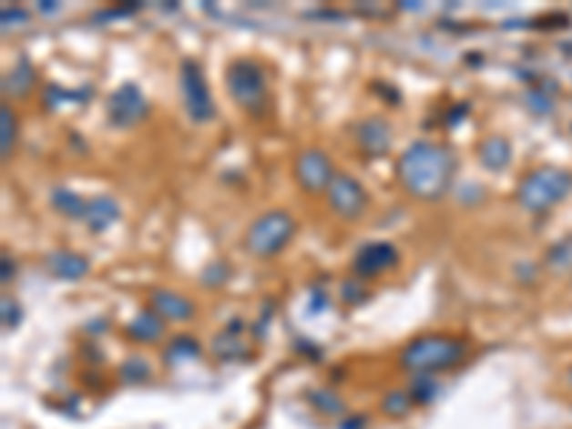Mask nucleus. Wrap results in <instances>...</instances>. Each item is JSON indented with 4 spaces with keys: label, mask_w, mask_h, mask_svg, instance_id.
I'll return each mask as SVG.
<instances>
[{
    "label": "nucleus",
    "mask_w": 572,
    "mask_h": 429,
    "mask_svg": "<svg viewBox=\"0 0 572 429\" xmlns=\"http://www.w3.org/2000/svg\"><path fill=\"white\" fill-rule=\"evenodd\" d=\"M363 295H366V292L361 290V286H358L355 281H346V283H343V298L350 301V303H355V301L363 298Z\"/></svg>",
    "instance_id": "29"
},
{
    "label": "nucleus",
    "mask_w": 572,
    "mask_h": 429,
    "mask_svg": "<svg viewBox=\"0 0 572 429\" xmlns=\"http://www.w3.org/2000/svg\"><path fill=\"white\" fill-rule=\"evenodd\" d=\"M355 140L363 155L378 158L386 155L393 147V129L383 117H363L355 124Z\"/></svg>",
    "instance_id": "11"
},
{
    "label": "nucleus",
    "mask_w": 572,
    "mask_h": 429,
    "mask_svg": "<svg viewBox=\"0 0 572 429\" xmlns=\"http://www.w3.org/2000/svg\"><path fill=\"white\" fill-rule=\"evenodd\" d=\"M332 178H335L332 158L326 155L323 149L312 147V149H303L295 158V180H298V187L303 192H310V195L326 192V187H330Z\"/></svg>",
    "instance_id": "8"
},
{
    "label": "nucleus",
    "mask_w": 572,
    "mask_h": 429,
    "mask_svg": "<svg viewBox=\"0 0 572 429\" xmlns=\"http://www.w3.org/2000/svg\"><path fill=\"white\" fill-rule=\"evenodd\" d=\"M410 406H413V395H410V393L393 390L390 395L383 398V413H386V415H393V418L406 415V413H410Z\"/></svg>",
    "instance_id": "20"
},
{
    "label": "nucleus",
    "mask_w": 572,
    "mask_h": 429,
    "mask_svg": "<svg viewBox=\"0 0 572 429\" xmlns=\"http://www.w3.org/2000/svg\"><path fill=\"white\" fill-rule=\"evenodd\" d=\"M227 92L232 95L235 104L260 117L270 107V87H267V72L252 57H238L227 69Z\"/></svg>",
    "instance_id": "3"
},
{
    "label": "nucleus",
    "mask_w": 572,
    "mask_h": 429,
    "mask_svg": "<svg viewBox=\"0 0 572 429\" xmlns=\"http://www.w3.org/2000/svg\"><path fill=\"white\" fill-rule=\"evenodd\" d=\"M326 200H330V207L338 218H361L366 203H370V195L361 187V180L346 175V172H335V178L330 180V187H326Z\"/></svg>",
    "instance_id": "7"
},
{
    "label": "nucleus",
    "mask_w": 572,
    "mask_h": 429,
    "mask_svg": "<svg viewBox=\"0 0 572 429\" xmlns=\"http://www.w3.org/2000/svg\"><path fill=\"white\" fill-rule=\"evenodd\" d=\"M180 92H183V104H187V112L195 124H209L215 117V100L209 92L207 77H203V69L198 60L187 57L180 64Z\"/></svg>",
    "instance_id": "6"
},
{
    "label": "nucleus",
    "mask_w": 572,
    "mask_h": 429,
    "mask_svg": "<svg viewBox=\"0 0 572 429\" xmlns=\"http://www.w3.org/2000/svg\"><path fill=\"white\" fill-rule=\"evenodd\" d=\"M466 346L461 338L453 335H421L410 341L401 352V366L413 375H433L453 370V366L464 358Z\"/></svg>",
    "instance_id": "2"
},
{
    "label": "nucleus",
    "mask_w": 572,
    "mask_h": 429,
    "mask_svg": "<svg viewBox=\"0 0 572 429\" xmlns=\"http://www.w3.org/2000/svg\"><path fill=\"white\" fill-rule=\"evenodd\" d=\"M0 17H4V29H12L9 24H26V17H29V15H26V9H17V6L9 9V6H6L4 12H0Z\"/></svg>",
    "instance_id": "27"
},
{
    "label": "nucleus",
    "mask_w": 572,
    "mask_h": 429,
    "mask_svg": "<svg viewBox=\"0 0 572 429\" xmlns=\"http://www.w3.org/2000/svg\"><path fill=\"white\" fill-rule=\"evenodd\" d=\"M292 235H295L292 215L283 209H270L250 223L247 235H243V247L255 258H272L292 240Z\"/></svg>",
    "instance_id": "4"
},
{
    "label": "nucleus",
    "mask_w": 572,
    "mask_h": 429,
    "mask_svg": "<svg viewBox=\"0 0 572 429\" xmlns=\"http://www.w3.org/2000/svg\"><path fill=\"white\" fill-rule=\"evenodd\" d=\"M12 278H15V260L9 252H4V258H0V281L9 283Z\"/></svg>",
    "instance_id": "28"
},
{
    "label": "nucleus",
    "mask_w": 572,
    "mask_h": 429,
    "mask_svg": "<svg viewBox=\"0 0 572 429\" xmlns=\"http://www.w3.org/2000/svg\"><path fill=\"white\" fill-rule=\"evenodd\" d=\"M46 272L57 281H80L89 272V260L80 252H69V250H57L46 255Z\"/></svg>",
    "instance_id": "12"
},
{
    "label": "nucleus",
    "mask_w": 572,
    "mask_h": 429,
    "mask_svg": "<svg viewBox=\"0 0 572 429\" xmlns=\"http://www.w3.org/2000/svg\"><path fill=\"white\" fill-rule=\"evenodd\" d=\"M127 332L135 338V341H143V343H152L163 335V318L155 312V310H143L138 312L129 323H127Z\"/></svg>",
    "instance_id": "15"
},
{
    "label": "nucleus",
    "mask_w": 572,
    "mask_h": 429,
    "mask_svg": "<svg viewBox=\"0 0 572 429\" xmlns=\"http://www.w3.org/2000/svg\"><path fill=\"white\" fill-rule=\"evenodd\" d=\"M310 401L318 406V410H323L326 415H338V413H343V401L335 398L332 393H326V390H315V393L310 395Z\"/></svg>",
    "instance_id": "21"
},
{
    "label": "nucleus",
    "mask_w": 572,
    "mask_h": 429,
    "mask_svg": "<svg viewBox=\"0 0 572 429\" xmlns=\"http://www.w3.org/2000/svg\"><path fill=\"white\" fill-rule=\"evenodd\" d=\"M35 84V66L29 64V60H17V66L6 75L4 80V89L17 95V97H24Z\"/></svg>",
    "instance_id": "17"
},
{
    "label": "nucleus",
    "mask_w": 572,
    "mask_h": 429,
    "mask_svg": "<svg viewBox=\"0 0 572 429\" xmlns=\"http://www.w3.org/2000/svg\"><path fill=\"white\" fill-rule=\"evenodd\" d=\"M478 158L486 169H504L509 163V143L504 138H486L478 147Z\"/></svg>",
    "instance_id": "16"
},
{
    "label": "nucleus",
    "mask_w": 572,
    "mask_h": 429,
    "mask_svg": "<svg viewBox=\"0 0 572 429\" xmlns=\"http://www.w3.org/2000/svg\"><path fill=\"white\" fill-rule=\"evenodd\" d=\"M15 143H17V117L4 104V109H0V155H4V160L12 155Z\"/></svg>",
    "instance_id": "19"
},
{
    "label": "nucleus",
    "mask_w": 572,
    "mask_h": 429,
    "mask_svg": "<svg viewBox=\"0 0 572 429\" xmlns=\"http://www.w3.org/2000/svg\"><path fill=\"white\" fill-rule=\"evenodd\" d=\"M401 187L421 198V200H438L453 187L455 175V155L444 143L433 140H415L403 149L398 169H395Z\"/></svg>",
    "instance_id": "1"
},
{
    "label": "nucleus",
    "mask_w": 572,
    "mask_h": 429,
    "mask_svg": "<svg viewBox=\"0 0 572 429\" xmlns=\"http://www.w3.org/2000/svg\"><path fill=\"white\" fill-rule=\"evenodd\" d=\"M124 381H147L149 378V363L143 361V358H129L124 363Z\"/></svg>",
    "instance_id": "23"
},
{
    "label": "nucleus",
    "mask_w": 572,
    "mask_h": 429,
    "mask_svg": "<svg viewBox=\"0 0 572 429\" xmlns=\"http://www.w3.org/2000/svg\"><path fill=\"white\" fill-rule=\"evenodd\" d=\"M107 112L115 127H135L149 115V100L143 97V92L135 84H124L109 95Z\"/></svg>",
    "instance_id": "9"
},
{
    "label": "nucleus",
    "mask_w": 572,
    "mask_h": 429,
    "mask_svg": "<svg viewBox=\"0 0 572 429\" xmlns=\"http://www.w3.org/2000/svg\"><path fill=\"white\" fill-rule=\"evenodd\" d=\"M4 326H17V321H20V306H17V301H12V298H4Z\"/></svg>",
    "instance_id": "26"
},
{
    "label": "nucleus",
    "mask_w": 572,
    "mask_h": 429,
    "mask_svg": "<svg viewBox=\"0 0 572 429\" xmlns=\"http://www.w3.org/2000/svg\"><path fill=\"white\" fill-rule=\"evenodd\" d=\"M198 355V341L187 338V335H180L172 341V350H169V361H178V358H195Z\"/></svg>",
    "instance_id": "22"
},
{
    "label": "nucleus",
    "mask_w": 572,
    "mask_h": 429,
    "mask_svg": "<svg viewBox=\"0 0 572 429\" xmlns=\"http://www.w3.org/2000/svg\"><path fill=\"white\" fill-rule=\"evenodd\" d=\"M120 209H117V200L112 198H92L87 200V212H84V220L89 223L92 232H104L107 227H112V223L117 220Z\"/></svg>",
    "instance_id": "14"
},
{
    "label": "nucleus",
    "mask_w": 572,
    "mask_h": 429,
    "mask_svg": "<svg viewBox=\"0 0 572 429\" xmlns=\"http://www.w3.org/2000/svg\"><path fill=\"white\" fill-rule=\"evenodd\" d=\"M227 263H223V260H215V263H209V267L207 270H203V283H207V286H215V283H223V281H227Z\"/></svg>",
    "instance_id": "25"
},
{
    "label": "nucleus",
    "mask_w": 572,
    "mask_h": 429,
    "mask_svg": "<svg viewBox=\"0 0 572 429\" xmlns=\"http://www.w3.org/2000/svg\"><path fill=\"white\" fill-rule=\"evenodd\" d=\"M569 187H572L569 172L541 167V169H533L529 175H524L516 198L526 212H544L553 207L556 200H561L569 192Z\"/></svg>",
    "instance_id": "5"
},
{
    "label": "nucleus",
    "mask_w": 572,
    "mask_h": 429,
    "mask_svg": "<svg viewBox=\"0 0 572 429\" xmlns=\"http://www.w3.org/2000/svg\"><path fill=\"white\" fill-rule=\"evenodd\" d=\"M438 393V386L429 381V375H421L413 386V401H433Z\"/></svg>",
    "instance_id": "24"
},
{
    "label": "nucleus",
    "mask_w": 572,
    "mask_h": 429,
    "mask_svg": "<svg viewBox=\"0 0 572 429\" xmlns=\"http://www.w3.org/2000/svg\"><path fill=\"white\" fill-rule=\"evenodd\" d=\"M398 263V250L393 243L386 240H373V243H363V247L355 252L352 258V272L358 275V281H370L386 270H393Z\"/></svg>",
    "instance_id": "10"
},
{
    "label": "nucleus",
    "mask_w": 572,
    "mask_h": 429,
    "mask_svg": "<svg viewBox=\"0 0 572 429\" xmlns=\"http://www.w3.org/2000/svg\"><path fill=\"white\" fill-rule=\"evenodd\" d=\"M52 203H55L57 212H64L69 218H84V212H87V200L80 195H75L72 189H66V187H57L52 192Z\"/></svg>",
    "instance_id": "18"
},
{
    "label": "nucleus",
    "mask_w": 572,
    "mask_h": 429,
    "mask_svg": "<svg viewBox=\"0 0 572 429\" xmlns=\"http://www.w3.org/2000/svg\"><path fill=\"white\" fill-rule=\"evenodd\" d=\"M152 310L163 318V321H187L195 315L192 301H187L183 295L172 292V290H152L149 295Z\"/></svg>",
    "instance_id": "13"
}]
</instances>
